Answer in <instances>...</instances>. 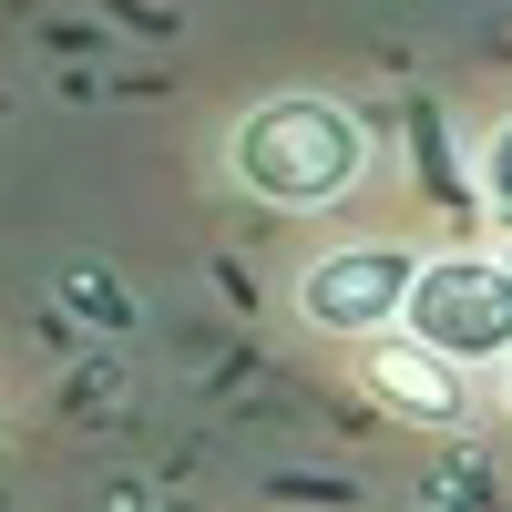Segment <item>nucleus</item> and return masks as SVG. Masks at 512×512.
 <instances>
[{"label":"nucleus","instance_id":"nucleus-3","mask_svg":"<svg viewBox=\"0 0 512 512\" xmlns=\"http://www.w3.org/2000/svg\"><path fill=\"white\" fill-rule=\"evenodd\" d=\"M410 277H420V256H400V246H338L297 277V318L328 338H379V328H400Z\"/></svg>","mask_w":512,"mask_h":512},{"label":"nucleus","instance_id":"nucleus-5","mask_svg":"<svg viewBox=\"0 0 512 512\" xmlns=\"http://www.w3.org/2000/svg\"><path fill=\"white\" fill-rule=\"evenodd\" d=\"M482 195H492L502 216H512V123H502V134L482 144Z\"/></svg>","mask_w":512,"mask_h":512},{"label":"nucleus","instance_id":"nucleus-6","mask_svg":"<svg viewBox=\"0 0 512 512\" xmlns=\"http://www.w3.org/2000/svg\"><path fill=\"white\" fill-rule=\"evenodd\" d=\"M492 267H502V287H512V246H502V256H492Z\"/></svg>","mask_w":512,"mask_h":512},{"label":"nucleus","instance_id":"nucleus-2","mask_svg":"<svg viewBox=\"0 0 512 512\" xmlns=\"http://www.w3.org/2000/svg\"><path fill=\"white\" fill-rule=\"evenodd\" d=\"M400 338L441 349L451 369L512 359V287H502V267H492V256H420L410 308H400Z\"/></svg>","mask_w":512,"mask_h":512},{"label":"nucleus","instance_id":"nucleus-4","mask_svg":"<svg viewBox=\"0 0 512 512\" xmlns=\"http://www.w3.org/2000/svg\"><path fill=\"white\" fill-rule=\"evenodd\" d=\"M359 379H369V400L400 410V420H461L472 410V369H451L441 349H420V338H400V328H379L359 349Z\"/></svg>","mask_w":512,"mask_h":512},{"label":"nucleus","instance_id":"nucleus-1","mask_svg":"<svg viewBox=\"0 0 512 512\" xmlns=\"http://www.w3.org/2000/svg\"><path fill=\"white\" fill-rule=\"evenodd\" d=\"M226 175L267 205H338L369 175V123L328 93H277L226 134Z\"/></svg>","mask_w":512,"mask_h":512}]
</instances>
